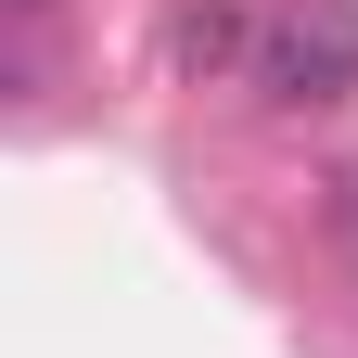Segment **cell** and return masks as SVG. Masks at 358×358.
Instances as JSON below:
<instances>
[{
  "label": "cell",
  "instance_id": "1",
  "mask_svg": "<svg viewBox=\"0 0 358 358\" xmlns=\"http://www.w3.org/2000/svg\"><path fill=\"white\" fill-rule=\"evenodd\" d=\"M256 77L282 90V103H320V90H345V77H358V13H345V0H294V13L268 26Z\"/></svg>",
  "mask_w": 358,
  "mask_h": 358
}]
</instances>
